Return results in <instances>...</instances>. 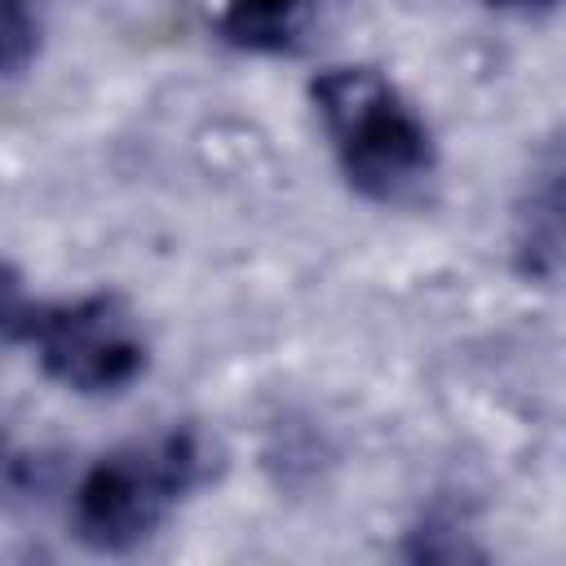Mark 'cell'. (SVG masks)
I'll return each instance as SVG.
<instances>
[{"label": "cell", "instance_id": "cell-1", "mask_svg": "<svg viewBox=\"0 0 566 566\" xmlns=\"http://www.w3.org/2000/svg\"><path fill=\"white\" fill-rule=\"evenodd\" d=\"M314 115L340 177L371 203H411L438 172V142L407 93L376 66H323L310 80Z\"/></svg>", "mask_w": 566, "mask_h": 566}, {"label": "cell", "instance_id": "cell-2", "mask_svg": "<svg viewBox=\"0 0 566 566\" xmlns=\"http://www.w3.org/2000/svg\"><path fill=\"white\" fill-rule=\"evenodd\" d=\"M212 473V442L199 424H164L97 455L71 491V535L93 553L142 548L190 491Z\"/></svg>", "mask_w": 566, "mask_h": 566}, {"label": "cell", "instance_id": "cell-3", "mask_svg": "<svg viewBox=\"0 0 566 566\" xmlns=\"http://www.w3.org/2000/svg\"><path fill=\"white\" fill-rule=\"evenodd\" d=\"M4 332L22 340L40 371L75 394H124L150 363L142 318L119 292H88L71 301H22L9 283Z\"/></svg>", "mask_w": 566, "mask_h": 566}, {"label": "cell", "instance_id": "cell-4", "mask_svg": "<svg viewBox=\"0 0 566 566\" xmlns=\"http://www.w3.org/2000/svg\"><path fill=\"white\" fill-rule=\"evenodd\" d=\"M513 261L526 279L566 270V142H553L531 168L513 212Z\"/></svg>", "mask_w": 566, "mask_h": 566}, {"label": "cell", "instance_id": "cell-5", "mask_svg": "<svg viewBox=\"0 0 566 566\" xmlns=\"http://www.w3.org/2000/svg\"><path fill=\"white\" fill-rule=\"evenodd\" d=\"M195 9L221 44L239 53L287 57L305 49L323 0H195Z\"/></svg>", "mask_w": 566, "mask_h": 566}, {"label": "cell", "instance_id": "cell-6", "mask_svg": "<svg viewBox=\"0 0 566 566\" xmlns=\"http://www.w3.org/2000/svg\"><path fill=\"white\" fill-rule=\"evenodd\" d=\"M40 44V22H35V9L27 13V0H4V75L18 80L31 62Z\"/></svg>", "mask_w": 566, "mask_h": 566}, {"label": "cell", "instance_id": "cell-7", "mask_svg": "<svg viewBox=\"0 0 566 566\" xmlns=\"http://www.w3.org/2000/svg\"><path fill=\"white\" fill-rule=\"evenodd\" d=\"M482 4H491L500 13H544V9H553L562 0H482Z\"/></svg>", "mask_w": 566, "mask_h": 566}]
</instances>
